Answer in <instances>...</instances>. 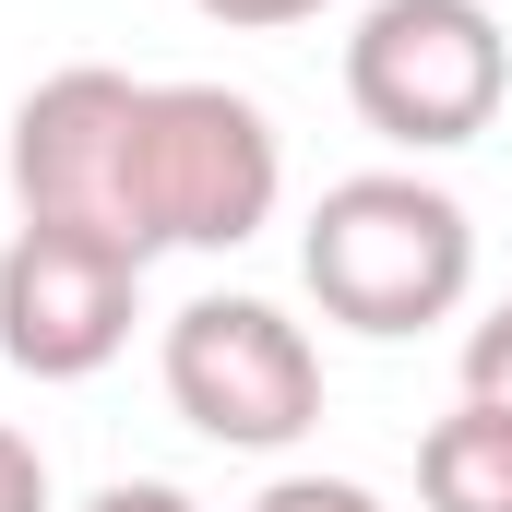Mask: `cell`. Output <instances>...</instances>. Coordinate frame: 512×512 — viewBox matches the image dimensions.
<instances>
[{"mask_svg": "<svg viewBox=\"0 0 512 512\" xmlns=\"http://www.w3.org/2000/svg\"><path fill=\"white\" fill-rule=\"evenodd\" d=\"M298 274H310L322 322L405 346V334H429V322L465 310V286H477V227H465V203H453L441 179H417V167H358V179H334V191L310 203Z\"/></svg>", "mask_w": 512, "mask_h": 512, "instance_id": "cell-1", "label": "cell"}, {"mask_svg": "<svg viewBox=\"0 0 512 512\" xmlns=\"http://www.w3.org/2000/svg\"><path fill=\"white\" fill-rule=\"evenodd\" d=\"M203 24H227V36H274V24H310L322 0H191Z\"/></svg>", "mask_w": 512, "mask_h": 512, "instance_id": "cell-11", "label": "cell"}, {"mask_svg": "<svg viewBox=\"0 0 512 512\" xmlns=\"http://www.w3.org/2000/svg\"><path fill=\"white\" fill-rule=\"evenodd\" d=\"M512 96V36L489 0H370L346 36V108L405 143V155H453L501 120Z\"/></svg>", "mask_w": 512, "mask_h": 512, "instance_id": "cell-3", "label": "cell"}, {"mask_svg": "<svg viewBox=\"0 0 512 512\" xmlns=\"http://www.w3.org/2000/svg\"><path fill=\"white\" fill-rule=\"evenodd\" d=\"M84 512H203L191 489H167V477H120V489H96Z\"/></svg>", "mask_w": 512, "mask_h": 512, "instance_id": "cell-12", "label": "cell"}, {"mask_svg": "<svg viewBox=\"0 0 512 512\" xmlns=\"http://www.w3.org/2000/svg\"><path fill=\"white\" fill-rule=\"evenodd\" d=\"M143 322V262L84 227H12L0 251V358L24 382H96Z\"/></svg>", "mask_w": 512, "mask_h": 512, "instance_id": "cell-6", "label": "cell"}, {"mask_svg": "<svg viewBox=\"0 0 512 512\" xmlns=\"http://www.w3.org/2000/svg\"><path fill=\"white\" fill-rule=\"evenodd\" d=\"M251 512H382V489H358V477H322V465H298V477H274Z\"/></svg>", "mask_w": 512, "mask_h": 512, "instance_id": "cell-8", "label": "cell"}, {"mask_svg": "<svg viewBox=\"0 0 512 512\" xmlns=\"http://www.w3.org/2000/svg\"><path fill=\"white\" fill-rule=\"evenodd\" d=\"M131 143H143V84L108 60H72L48 72L24 108H12V203L24 227H84L108 251H143V203H131Z\"/></svg>", "mask_w": 512, "mask_h": 512, "instance_id": "cell-4", "label": "cell"}, {"mask_svg": "<svg viewBox=\"0 0 512 512\" xmlns=\"http://www.w3.org/2000/svg\"><path fill=\"white\" fill-rule=\"evenodd\" d=\"M0 512H48V453L24 429H0Z\"/></svg>", "mask_w": 512, "mask_h": 512, "instance_id": "cell-10", "label": "cell"}, {"mask_svg": "<svg viewBox=\"0 0 512 512\" xmlns=\"http://www.w3.org/2000/svg\"><path fill=\"white\" fill-rule=\"evenodd\" d=\"M465 393L512 417V298L489 310V322H477V334H465Z\"/></svg>", "mask_w": 512, "mask_h": 512, "instance_id": "cell-9", "label": "cell"}, {"mask_svg": "<svg viewBox=\"0 0 512 512\" xmlns=\"http://www.w3.org/2000/svg\"><path fill=\"white\" fill-rule=\"evenodd\" d=\"M167 405L227 453H286L322 429V346L274 298H191L167 322Z\"/></svg>", "mask_w": 512, "mask_h": 512, "instance_id": "cell-5", "label": "cell"}, {"mask_svg": "<svg viewBox=\"0 0 512 512\" xmlns=\"http://www.w3.org/2000/svg\"><path fill=\"white\" fill-rule=\"evenodd\" d=\"M286 143L251 96L227 84H143V143H131V203L143 251H239L274 227Z\"/></svg>", "mask_w": 512, "mask_h": 512, "instance_id": "cell-2", "label": "cell"}, {"mask_svg": "<svg viewBox=\"0 0 512 512\" xmlns=\"http://www.w3.org/2000/svg\"><path fill=\"white\" fill-rule=\"evenodd\" d=\"M417 501L429 512H512V417L501 405H453V417H429V441H417Z\"/></svg>", "mask_w": 512, "mask_h": 512, "instance_id": "cell-7", "label": "cell"}]
</instances>
